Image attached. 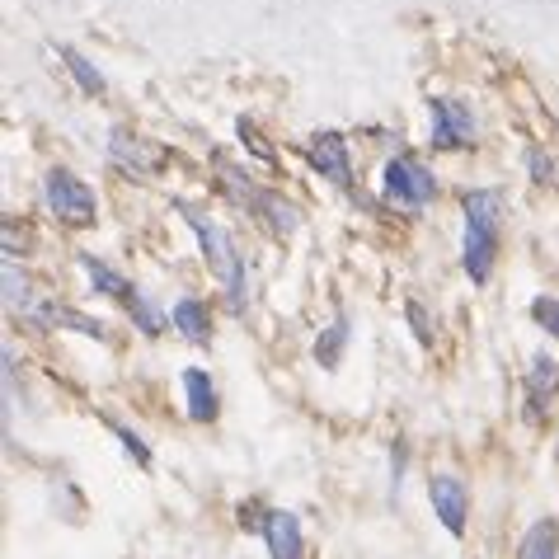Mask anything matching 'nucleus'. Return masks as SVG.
<instances>
[{
  "instance_id": "nucleus-1",
  "label": "nucleus",
  "mask_w": 559,
  "mask_h": 559,
  "mask_svg": "<svg viewBox=\"0 0 559 559\" xmlns=\"http://www.w3.org/2000/svg\"><path fill=\"white\" fill-rule=\"evenodd\" d=\"M179 217H188L193 235H198L202 259H207V268H212V278H217L221 296H226V306H231L235 315H245V306H249V268H245V259H240V249H235L231 231H226V226H217L207 212L188 207V202H179Z\"/></svg>"
},
{
  "instance_id": "nucleus-2",
  "label": "nucleus",
  "mask_w": 559,
  "mask_h": 559,
  "mask_svg": "<svg viewBox=\"0 0 559 559\" xmlns=\"http://www.w3.org/2000/svg\"><path fill=\"white\" fill-rule=\"evenodd\" d=\"M461 212H466V249H461V264H466V278L475 287L494 278V259H498V221H503V198L494 188H470L461 198Z\"/></svg>"
},
{
  "instance_id": "nucleus-3",
  "label": "nucleus",
  "mask_w": 559,
  "mask_h": 559,
  "mask_svg": "<svg viewBox=\"0 0 559 559\" xmlns=\"http://www.w3.org/2000/svg\"><path fill=\"white\" fill-rule=\"evenodd\" d=\"M381 198L395 212H423L437 198V174L414 156H390L381 170Z\"/></svg>"
},
{
  "instance_id": "nucleus-4",
  "label": "nucleus",
  "mask_w": 559,
  "mask_h": 559,
  "mask_svg": "<svg viewBox=\"0 0 559 559\" xmlns=\"http://www.w3.org/2000/svg\"><path fill=\"white\" fill-rule=\"evenodd\" d=\"M43 198L47 207H52V217L66 221V226H94V217H99V198H94V188L80 179V174L71 170H47L43 179Z\"/></svg>"
},
{
  "instance_id": "nucleus-5",
  "label": "nucleus",
  "mask_w": 559,
  "mask_h": 559,
  "mask_svg": "<svg viewBox=\"0 0 559 559\" xmlns=\"http://www.w3.org/2000/svg\"><path fill=\"white\" fill-rule=\"evenodd\" d=\"M306 160L320 179L339 188V193H353V156H348V141L339 132H320V137L306 146Z\"/></svg>"
},
{
  "instance_id": "nucleus-6",
  "label": "nucleus",
  "mask_w": 559,
  "mask_h": 559,
  "mask_svg": "<svg viewBox=\"0 0 559 559\" xmlns=\"http://www.w3.org/2000/svg\"><path fill=\"white\" fill-rule=\"evenodd\" d=\"M475 113L461 99H433V146L437 151H466L475 141Z\"/></svg>"
},
{
  "instance_id": "nucleus-7",
  "label": "nucleus",
  "mask_w": 559,
  "mask_h": 559,
  "mask_svg": "<svg viewBox=\"0 0 559 559\" xmlns=\"http://www.w3.org/2000/svg\"><path fill=\"white\" fill-rule=\"evenodd\" d=\"M109 156L118 160L127 174H156L160 165H165V151H160L156 141L132 137L127 127H109Z\"/></svg>"
},
{
  "instance_id": "nucleus-8",
  "label": "nucleus",
  "mask_w": 559,
  "mask_h": 559,
  "mask_svg": "<svg viewBox=\"0 0 559 559\" xmlns=\"http://www.w3.org/2000/svg\"><path fill=\"white\" fill-rule=\"evenodd\" d=\"M428 498H433L437 517H442V527H447L451 536H466V513H470L466 484L456 480V475H433V484H428Z\"/></svg>"
},
{
  "instance_id": "nucleus-9",
  "label": "nucleus",
  "mask_w": 559,
  "mask_h": 559,
  "mask_svg": "<svg viewBox=\"0 0 559 559\" xmlns=\"http://www.w3.org/2000/svg\"><path fill=\"white\" fill-rule=\"evenodd\" d=\"M179 386H184V400H188V419L193 423L217 419V386H212V376L202 372V367H184Z\"/></svg>"
},
{
  "instance_id": "nucleus-10",
  "label": "nucleus",
  "mask_w": 559,
  "mask_h": 559,
  "mask_svg": "<svg viewBox=\"0 0 559 559\" xmlns=\"http://www.w3.org/2000/svg\"><path fill=\"white\" fill-rule=\"evenodd\" d=\"M264 541L273 550V559H301L306 545H301V522L292 513H268L264 517Z\"/></svg>"
},
{
  "instance_id": "nucleus-11",
  "label": "nucleus",
  "mask_w": 559,
  "mask_h": 559,
  "mask_svg": "<svg viewBox=\"0 0 559 559\" xmlns=\"http://www.w3.org/2000/svg\"><path fill=\"white\" fill-rule=\"evenodd\" d=\"M555 386H559V362L550 358V353H536V358H531V376H527V404H531V419H541V414H545V404H550Z\"/></svg>"
},
{
  "instance_id": "nucleus-12",
  "label": "nucleus",
  "mask_w": 559,
  "mask_h": 559,
  "mask_svg": "<svg viewBox=\"0 0 559 559\" xmlns=\"http://www.w3.org/2000/svg\"><path fill=\"white\" fill-rule=\"evenodd\" d=\"M80 268L90 273V282H94V292H104V296H118V301H137V287H132V278H123L118 268H109L99 254H80Z\"/></svg>"
},
{
  "instance_id": "nucleus-13",
  "label": "nucleus",
  "mask_w": 559,
  "mask_h": 559,
  "mask_svg": "<svg viewBox=\"0 0 559 559\" xmlns=\"http://www.w3.org/2000/svg\"><path fill=\"white\" fill-rule=\"evenodd\" d=\"M212 170H217L221 188H226V198H235L245 212H254V217H259V198H264V188H254V184H249V174L240 170V165H231V160H221V156H212Z\"/></svg>"
},
{
  "instance_id": "nucleus-14",
  "label": "nucleus",
  "mask_w": 559,
  "mask_h": 559,
  "mask_svg": "<svg viewBox=\"0 0 559 559\" xmlns=\"http://www.w3.org/2000/svg\"><path fill=\"white\" fill-rule=\"evenodd\" d=\"M170 320H174V329H179L184 339H193V343L212 339V311L202 306L198 296H179V301H174V311H170Z\"/></svg>"
},
{
  "instance_id": "nucleus-15",
  "label": "nucleus",
  "mask_w": 559,
  "mask_h": 559,
  "mask_svg": "<svg viewBox=\"0 0 559 559\" xmlns=\"http://www.w3.org/2000/svg\"><path fill=\"white\" fill-rule=\"evenodd\" d=\"M555 555H559V522L555 517H541V522L522 536L517 559H555Z\"/></svg>"
},
{
  "instance_id": "nucleus-16",
  "label": "nucleus",
  "mask_w": 559,
  "mask_h": 559,
  "mask_svg": "<svg viewBox=\"0 0 559 559\" xmlns=\"http://www.w3.org/2000/svg\"><path fill=\"white\" fill-rule=\"evenodd\" d=\"M259 221H268V226H273L278 235L301 231V212H296V207L282 198V193H268V188H264V198H259Z\"/></svg>"
},
{
  "instance_id": "nucleus-17",
  "label": "nucleus",
  "mask_w": 559,
  "mask_h": 559,
  "mask_svg": "<svg viewBox=\"0 0 559 559\" xmlns=\"http://www.w3.org/2000/svg\"><path fill=\"white\" fill-rule=\"evenodd\" d=\"M57 52H62L66 71H71V80H76L80 90H85V94H104V76H99V66H94L85 52H76V47H66V43L57 47Z\"/></svg>"
},
{
  "instance_id": "nucleus-18",
  "label": "nucleus",
  "mask_w": 559,
  "mask_h": 559,
  "mask_svg": "<svg viewBox=\"0 0 559 559\" xmlns=\"http://www.w3.org/2000/svg\"><path fill=\"white\" fill-rule=\"evenodd\" d=\"M343 348H348V320L339 315V320L325 325V334L315 339V362H320V367H339Z\"/></svg>"
},
{
  "instance_id": "nucleus-19",
  "label": "nucleus",
  "mask_w": 559,
  "mask_h": 559,
  "mask_svg": "<svg viewBox=\"0 0 559 559\" xmlns=\"http://www.w3.org/2000/svg\"><path fill=\"white\" fill-rule=\"evenodd\" d=\"M5 301L15 306V311H29L33 296H29V278H24V268L15 259H5Z\"/></svg>"
},
{
  "instance_id": "nucleus-20",
  "label": "nucleus",
  "mask_w": 559,
  "mask_h": 559,
  "mask_svg": "<svg viewBox=\"0 0 559 559\" xmlns=\"http://www.w3.org/2000/svg\"><path fill=\"white\" fill-rule=\"evenodd\" d=\"M127 311H132V320L141 325V334H151V339H156L160 329H165V315L156 311V301H151V296H137V301H132Z\"/></svg>"
},
{
  "instance_id": "nucleus-21",
  "label": "nucleus",
  "mask_w": 559,
  "mask_h": 559,
  "mask_svg": "<svg viewBox=\"0 0 559 559\" xmlns=\"http://www.w3.org/2000/svg\"><path fill=\"white\" fill-rule=\"evenodd\" d=\"M109 428L118 433V442L127 447V456H132L137 466H151V447H146V437H137L132 428H127V423H109Z\"/></svg>"
},
{
  "instance_id": "nucleus-22",
  "label": "nucleus",
  "mask_w": 559,
  "mask_h": 559,
  "mask_svg": "<svg viewBox=\"0 0 559 559\" xmlns=\"http://www.w3.org/2000/svg\"><path fill=\"white\" fill-rule=\"evenodd\" d=\"M235 132L245 137V146H249V151H254L259 160H264V165H278V156H273V146H268V141H264V132H259V127L249 123V118H240V127H235Z\"/></svg>"
},
{
  "instance_id": "nucleus-23",
  "label": "nucleus",
  "mask_w": 559,
  "mask_h": 559,
  "mask_svg": "<svg viewBox=\"0 0 559 559\" xmlns=\"http://www.w3.org/2000/svg\"><path fill=\"white\" fill-rule=\"evenodd\" d=\"M531 315H536V325L550 329L559 339V296H536V301H531Z\"/></svg>"
},
{
  "instance_id": "nucleus-24",
  "label": "nucleus",
  "mask_w": 559,
  "mask_h": 559,
  "mask_svg": "<svg viewBox=\"0 0 559 559\" xmlns=\"http://www.w3.org/2000/svg\"><path fill=\"white\" fill-rule=\"evenodd\" d=\"M527 170H531V184H555V160L545 156L541 146L527 151Z\"/></svg>"
},
{
  "instance_id": "nucleus-25",
  "label": "nucleus",
  "mask_w": 559,
  "mask_h": 559,
  "mask_svg": "<svg viewBox=\"0 0 559 559\" xmlns=\"http://www.w3.org/2000/svg\"><path fill=\"white\" fill-rule=\"evenodd\" d=\"M404 315H409V325H414L419 343H433V320H428V311H423L419 301H404Z\"/></svg>"
},
{
  "instance_id": "nucleus-26",
  "label": "nucleus",
  "mask_w": 559,
  "mask_h": 559,
  "mask_svg": "<svg viewBox=\"0 0 559 559\" xmlns=\"http://www.w3.org/2000/svg\"><path fill=\"white\" fill-rule=\"evenodd\" d=\"M555 456H559V447H555Z\"/></svg>"
}]
</instances>
